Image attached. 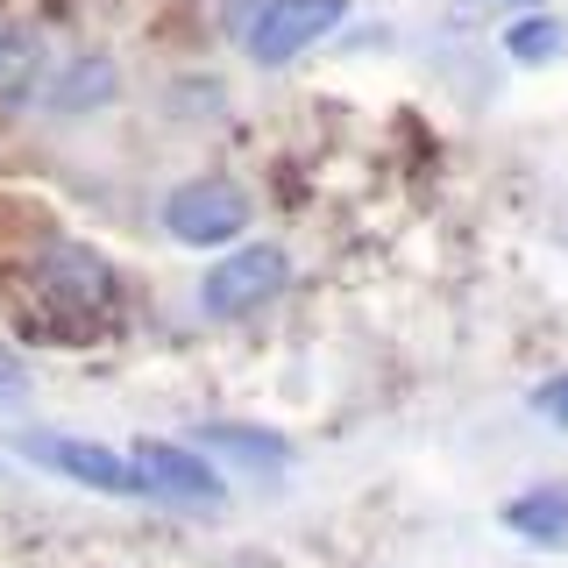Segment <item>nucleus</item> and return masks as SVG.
Listing matches in <instances>:
<instances>
[{
    "label": "nucleus",
    "mask_w": 568,
    "mask_h": 568,
    "mask_svg": "<svg viewBox=\"0 0 568 568\" xmlns=\"http://www.w3.org/2000/svg\"><path fill=\"white\" fill-rule=\"evenodd\" d=\"M14 455L36 462L43 476H64V484L100 490V497H150V484H142V469H135V455L106 448V440H93V434L29 426V434H14Z\"/></svg>",
    "instance_id": "1"
},
{
    "label": "nucleus",
    "mask_w": 568,
    "mask_h": 568,
    "mask_svg": "<svg viewBox=\"0 0 568 568\" xmlns=\"http://www.w3.org/2000/svg\"><path fill=\"white\" fill-rule=\"evenodd\" d=\"M284 284H292V256L277 242H242L200 277V313L206 320H248L271 298H284Z\"/></svg>",
    "instance_id": "2"
},
{
    "label": "nucleus",
    "mask_w": 568,
    "mask_h": 568,
    "mask_svg": "<svg viewBox=\"0 0 568 568\" xmlns=\"http://www.w3.org/2000/svg\"><path fill=\"white\" fill-rule=\"evenodd\" d=\"M129 455H135L142 484H150V497H164V505H185V511H221L227 505V484H221V469H213V455L200 448V440L135 434Z\"/></svg>",
    "instance_id": "3"
},
{
    "label": "nucleus",
    "mask_w": 568,
    "mask_h": 568,
    "mask_svg": "<svg viewBox=\"0 0 568 568\" xmlns=\"http://www.w3.org/2000/svg\"><path fill=\"white\" fill-rule=\"evenodd\" d=\"M242 227H248V192L235 178H185V185L164 192V235L185 248L242 242Z\"/></svg>",
    "instance_id": "4"
},
{
    "label": "nucleus",
    "mask_w": 568,
    "mask_h": 568,
    "mask_svg": "<svg viewBox=\"0 0 568 568\" xmlns=\"http://www.w3.org/2000/svg\"><path fill=\"white\" fill-rule=\"evenodd\" d=\"M348 22V0H263L248 22V58L256 64H292L298 50H313L320 36Z\"/></svg>",
    "instance_id": "5"
},
{
    "label": "nucleus",
    "mask_w": 568,
    "mask_h": 568,
    "mask_svg": "<svg viewBox=\"0 0 568 568\" xmlns=\"http://www.w3.org/2000/svg\"><path fill=\"white\" fill-rule=\"evenodd\" d=\"M36 284H43V298L64 306L71 320L114 306V263H106L100 248H85V242H50L43 256H36Z\"/></svg>",
    "instance_id": "6"
},
{
    "label": "nucleus",
    "mask_w": 568,
    "mask_h": 568,
    "mask_svg": "<svg viewBox=\"0 0 568 568\" xmlns=\"http://www.w3.org/2000/svg\"><path fill=\"white\" fill-rule=\"evenodd\" d=\"M505 532L526 547H540V555H568V484H532L519 497H505Z\"/></svg>",
    "instance_id": "7"
},
{
    "label": "nucleus",
    "mask_w": 568,
    "mask_h": 568,
    "mask_svg": "<svg viewBox=\"0 0 568 568\" xmlns=\"http://www.w3.org/2000/svg\"><path fill=\"white\" fill-rule=\"evenodd\" d=\"M192 440H200L206 455H227V462H242V469H256V476H277L284 462H292V440L271 434V426H235V419H213V426H200Z\"/></svg>",
    "instance_id": "8"
},
{
    "label": "nucleus",
    "mask_w": 568,
    "mask_h": 568,
    "mask_svg": "<svg viewBox=\"0 0 568 568\" xmlns=\"http://www.w3.org/2000/svg\"><path fill=\"white\" fill-rule=\"evenodd\" d=\"M505 50H511L519 64H561V58H568V22H555L547 8H526L519 22L505 29Z\"/></svg>",
    "instance_id": "9"
},
{
    "label": "nucleus",
    "mask_w": 568,
    "mask_h": 568,
    "mask_svg": "<svg viewBox=\"0 0 568 568\" xmlns=\"http://www.w3.org/2000/svg\"><path fill=\"white\" fill-rule=\"evenodd\" d=\"M36 79H43V43L29 29L0 22V100H22Z\"/></svg>",
    "instance_id": "10"
},
{
    "label": "nucleus",
    "mask_w": 568,
    "mask_h": 568,
    "mask_svg": "<svg viewBox=\"0 0 568 568\" xmlns=\"http://www.w3.org/2000/svg\"><path fill=\"white\" fill-rule=\"evenodd\" d=\"M106 93H114V64H106V58H79L58 85H50V106H58V114H85V106H100Z\"/></svg>",
    "instance_id": "11"
},
{
    "label": "nucleus",
    "mask_w": 568,
    "mask_h": 568,
    "mask_svg": "<svg viewBox=\"0 0 568 568\" xmlns=\"http://www.w3.org/2000/svg\"><path fill=\"white\" fill-rule=\"evenodd\" d=\"M526 405H532V413H540L547 426H561V434H568V369H561V377H547Z\"/></svg>",
    "instance_id": "12"
},
{
    "label": "nucleus",
    "mask_w": 568,
    "mask_h": 568,
    "mask_svg": "<svg viewBox=\"0 0 568 568\" xmlns=\"http://www.w3.org/2000/svg\"><path fill=\"white\" fill-rule=\"evenodd\" d=\"M526 8H540V0H455L462 22H484V14H526Z\"/></svg>",
    "instance_id": "13"
},
{
    "label": "nucleus",
    "mask_w": 568,
    "mask_h": 568,
    "mask_svg": "<svg viewBox=\"0 0 568 568\" xmlns=\"http://www.w3.org/2000/svg\"><path fill=\"white\" fill-rule=\"evenodd\" d=\"M29 390V377H22V363H14V355H0V405H14Z\"/></svg>",
    "instance_id": "14"
}]
</instances>
